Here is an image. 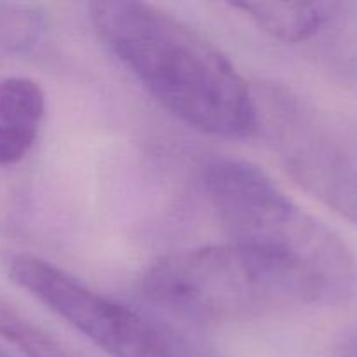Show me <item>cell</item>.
Instances as JSON below:
<instances>
[{"label":"cell","instance_id":"cell-4","mask_svg":"<svg viewBox=\"0 0 357 357\" xmlns=\"http://www.w3.org/2000/svg\"><path fill=\"white\" fill-rule=\"evenodd\" d=\"M9 278L112 357H178L162 331L54 264L17 255Z\"/></svg>","mask_w":357,"mask_h":357},{"label":"cell","instance_id":"cell-2","mask_svg":"<svg viewBox=\"0 0 357 357\" xmlns=\"http://www.w3.org/2000/svg\"><path fill=\"white\" fill-rule=\"evenodd\" d=\"M204 187L232 243L289 272L310 305H337L356 295L357 260L351 248L260 167L216 159L206 167Z\"/></svg>","mask_w":357,"mask_h":357},{"label":"cell","instance_id":"cell-3","mask_svg":"<svg viewBox=\"0 0 357 357\" xmlns=\"http://www.w3.org/2000/svg\"><path fill=\"white\" fill-rule=\"evenodd\" d=\"M160 307L204 323H237L310 305L289 272L239 244H211L160 257L143 278Z\"/></svg>","mask_w":357,"mask_h":357},{"label":"cell","instance_id":"cell-10","mask_svg":"<svg viewBox=\"0 0 357 357\" xmlns=\"http://www.w3.org/2000/svg\"><path fill=\"white\" fill-rule=\"evenodd\" d=\"M38 129L0 124V166H10L23 159L37 139Z\"/></svg>","mask_w":357,"mask_h":357},{"label":"cell","instance_id":"cell-5","mask_svg":"<svg viewBox=\"0 0 357 357\" xmlns=\"http://www.w3.org/2000/svg\"><path fill=\"white\" fill-rule=\"evenodd\" d=\"M257 108L286 171L314 197L357 223V167L314 110L284 87H268L261 100L257 98Z\"/></svg>","mask_w":357,"mask_h":357},{"label":"cell","instance_id":"cell-9","mask_svg":"<svg viewBox=\"0 0 357 357\" xmlns=\"http://www.w3.org/2000/svg\"><path fill=\"white\" fill-rule=\"evenodd\" d=\"M45 16L33 3L0 2V52H26L40 40Z\"/></svg>","mask_w":357,"mask_h":357},{"label":"cell","instance_id":"cell-12","mask_svg":"<svg viewBox=\"0 0 357 357\" xmlns=\"http://www.w3.org/2000/svg\"><path fill=\"white\" fill-rule=\"evenodd\" d=\"M0 357H13V356H10L9 352L3 351V349H0Z\"/></svg>","mask_w":357,"mask_h":357},{"label":"cell","instance_id":"cell-8","mask_svg":"<svg viewBox=\"0 0 357 357\" xmlns=\"http://www.w3.org/2000/svg\"><path fill=\"white\" fill-rule=\"evenodd\" d=\"M0 337L20 349L24 357H75L47 331L6 302H0Z\"/></svg>","mask_w":357,"mask_h":357},{"label":"cell","instance_id":"cell-11","mask_svg":"<svg viewBox=\"0 0 357 357\" xmlns=\"http://www.w3.org/2000/svg\"><path fill=\"white\" fill-rule=\"evenodd\" d=\"M333 357H357V324L345 330L333 345Z\"/></svg>","mask_w":357,"mask_h":357},{"label":"cell","instance_id":"cell-7","mask_svg":"<svg viewBox=\"0 0 357 357\" xmlns=\"http://www.w3.org/2000/svg\"><path fill=\"white\" fill-rule=\"evenodd\" d=\"M45 112L40 84L28 77L0 79V124L38 129Z\"/></svg>","mask_w":357,"mask_h":357},{"label":"cell","instance_id":"cell-1","mask_svg":"<svg viewBox=\"0 0 357 357\" xmlns=\"http://www.w3.org/2000/svg\"><path fill=\"white\" fill-rule=\"evenodd\" d=\"M94 30L169 114L204 135L251 138L257 98L229 58L199 31L143 2L89 3Z\"/></svg>","mask_w":357,"mask_h":357},{"label":"cell","instance_id":"cell-6","mask_svg":"<svg viewBox=\"0 0 357 357\" xmlns=\"http://www.w3.org/2000/svg\"><path fill=\"white\" fill-rule=\"evenodd\" d=\"M232 7L272 37L291 44L314 37L340 9L331 2H236Z\"/></svg>","mask_w":357,"mask_h":357}]
</instances>
